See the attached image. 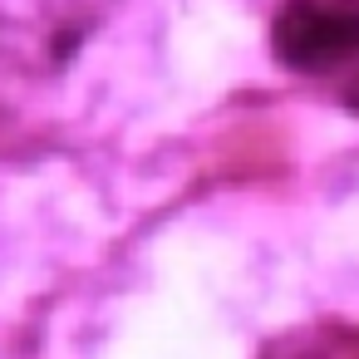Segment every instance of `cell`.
I'll return each mask as SVG.
<instances>
[{
  "label": "cell",
  "mask_w": 359,
  "mask_h": 359,
  "mask_svg": "<svg viewBox=\"0 0 359 359\" xmlns=\"http://www.w3.org/2000/svg\"><path fill=\"white\" fill-rule=\"evenodd\" d=\"M271 55L295 74H330L359 60V0H280Z\"/></svg>",
  "instance_id": "obj_1"
},
{
  "label": "cell",
  "mask_w": 359,
  "mask_h": 359,
  "mask_svg": "<svg viewBox=\"0 0 359 359\" xmlns=\"http://www.w3.org/2000/svg\"><path fill=\"white\" fill-rule=\"evenodd\" d=\"M261 359H359V325L349 320H315L300 325L261 349Z\"/></svg>",
  "instance_id": "obj_2"
},
{
  "label": "cell",
  "mask_w": 359,
  "mask_h": 359,
  "mask_svg": "<svg viewBox=\"0 0 359 359\" xmlns=\"http://www.w3.org/2000/svg\"><path fill=\"white\" fill-rule=\"evenodd\" d=\"M344 104H349V114H359V74L349 79V89H344Z\"/></svg>",
  "instance_id": "obj_3"
}]
</instances>
